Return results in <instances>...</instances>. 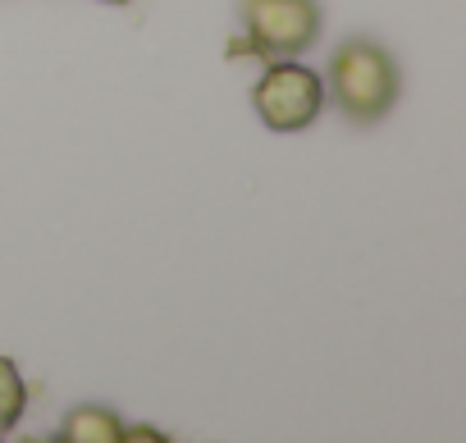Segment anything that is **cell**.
Returning a JSON list of instances; mask_svg holds the SVG:
<instances>
[{"mask_svg":"<svg viewBox=\"0 0 466 443\" xmlns=\"http://www.w3.org/2000/svg\"><path fill=\"white\" fill-rule=\"evenodd\" d=\"M339 110L352 124H375L393 110L398 92H402V74L393 65V55L375 42H343L329 60V87H325Z\"/></svg>","mask_w":466,"mask_h":443,"instance_id":"6da1fadb","label":"cell"},{"mask_svg":"<svg viewBox=\"0 0 466 443\" xmlns=\"http://www.w3.org/2000/svg\"><path fill=\"white\" fill-rule=\"evenodd\" d=\"M243 28L266 65L293 60L320 37V0H243Z\"/></svg>","mask_w":466,"mask_h":443,"instance_id":"3957f363","label":"cell"},{"mask_svg":"<svg viewBox=\"0 0 466 443\" xmlns=\"http://www.w3.org/2000/svg\"><path fill=\"white\" fill-rule=\"evenodd\" d=\"M119 438H128V443H137V438H142V443H165V434L151 429V425H133V429H124Z\"/></svg>","mask_w":466,"mask_h":443,"instance_id":"8992f818","label":"cell"},{"mask_svg":"<svg viewBox=\"0 0 466 443\" xmlns=\"http://www.w3.org/2000/svg\"><path fill=\"white\" fill-rule=\"evenodd\" d=\"M325 96L329 92H325L320 74H311L307 65H293V60H270V69L252 87V106H257L261 124L275 133L311 128L325 110Z\"/></svg>","mask_w":466,"mask_h":443,"instance_id":"7a4b0ae2","label":"cell"},{"mask_svg":"<svg viewBox=\"0 0 466 443\" xmlns=\"http://www.w3.org/2000/svg\"><path fill=\"white\" fill-rule=\"evenodd\" d=\"M119 434H124V425L110 407H74L60 425V438H69V443H115Z\"/></svg>","mask_w":466,"mask_h":443,"instance_id":"277c9868","label":"cell"},{"mask_svg":"<svg viewBox=\"0 0 466 443\" xmlns=\"http://www.w3.org/2000/svg\"><path fill=\"white\" fill-rule=\"evenodd\" d=\"M24 407H28V384L10 357H0V434H10L24 420Z\"/></svg>","mask_w":466,"mask_h":443,"instance_id":"5b68a950","label":"cell"},{"mask_svg":"<svg viewBox=\"0 0 466 443\" xmlns=\"http://www.w3.org/2000/svg\"><path fill=\"white\" fill-rule=\"evenodd\" d=\"M110 5H124V0H110Z\"/></svg>","mask_w":466,"mask_h":443,"instance_id":"52a82bcc","label":"cell"}]
</instances>
